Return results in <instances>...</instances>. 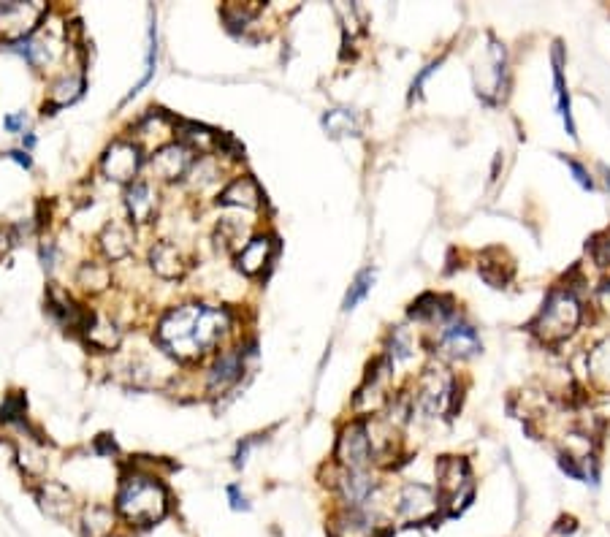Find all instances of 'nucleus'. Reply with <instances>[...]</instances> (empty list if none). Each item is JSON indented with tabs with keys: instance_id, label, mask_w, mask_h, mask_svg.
Wrapping results in <instances>:
<instances>
[{
	"instance_id": "1",
	"label": "nucleus",
	"mask_w": 610,
	"mask_h": 537,
	"mask_svg": "<svg viewBox=\"0 0 610 537\" xmlns=\"http://www.w3.org/2000/svg\"><path fill=\"white\" fill-rule=\"evenodd\" d=\"M114 510L122 521L136 529L158 527L169 516V489L155 472L133 470L122 475L114 497Z\"/></svg>"
},
{
	"instance_id": "2",
	"label": "nucleus",
	"mask_w": 610,
	"mask_h": 537,
	"mask_svg": "<svg viewBox=\"0 0 610 537\" xmlns=\"http://www.w3.org/2000/svg\"><path fill=\"white\" fill-rule=\"evenodd\" d=\"M204 304H179L171 307L158 323V345L166 353H171L179 361H193L201 356L198 348V318H201Z\"/></svg>"
},
{
	"instance_id": "3",
	"label": "nucleus",
	"mask_w": 610,
	"mask_h": 537,
	"mask_svg": "<svg viewBox=\"0 0 610 537\" xmlns=\"http://www.w3.org/2000/svg\"><path fill=\"white\" fill-rule=\"evenodd\" d=\"M581 323V304L570 291H554L545 299L543 310L532 323V329L537 331V337H543L545 342H559L564 337H570Z\"/></svg>"
},
{
	"instance_id": "4",
	"label": "nucleus",
	"mask_w": 610,
	"mask_h": 537,
	"mask_svg": "<svg viewBox=\"0 0 610 537\" xmlns=\"http://www.w3.org/2000/svg\"><path fill=\"white\" fill-rule=\"evenodd\" d=\"M437 478H440V500L448 502V513L456 516L467 508L472 500V472L467 459L459 456H442L437 462Z\"/></svg>"
},
{
	"instance_id": "5",
	"label": "nucleus",
	"mask_w": 610,
	"mask_h": 537,
	"mask_svg": "<svg viewBox=\"0 0 610 537\" xmlns=\"http://www.w3.org/2000/svg\"><path fill=\"white\" fill-rule=\"evenodd\" d=\"M453 375L445 367H426L423 375L418 377V388H415V402L426 415H442L451 410Z\"/></svg>"
},
{
	"instance_id": "6",
	"label": "nucleus",
	"mask_w": 610,
	"mask_h": 537,
	"mask_svg": "<svg viewBox=\"0 0 610 537\" xmlns=\"http://www.w3.org/2000/svg\"><path fill=\"white\" fill-rule=\"evenodd\" d=\"M375 448L369 440V424L366 421H353L342 432L337 440V462L342 470H364L372 462Z\"/></svg>"
},
{
	"instance_id": "7",
	"label": "nucleus",
	"mask_w": 610,
	"mask_h": 537,
	"mask_svg": "<svg viewBox=\"0 0 610 537\" xmlns=\"http://www.w3.org/2000/svg\"><path fill=\"white\" fill-rule=\"evenodd\" d=\"M442 500L440 494L423 483H407L396 500V516L407 524H426L437 516Z\"/></svg>"
},
{
	"instance_id": "8",
	"label": "nucleus",
	"mask_w": 610,
	"mask_h": 537,
	"mask_svg": "<svg viewBox=\"0 0 610 537\" xmlns=\"http://www.w3.org/2000/svg\"><path fill=\"white\" fill-rule=\"evenodd\" d=\"M141 169V147L128 139H117L106 147L101 158V171L114 182H133Z\"/></svg>"
},
{
	"instance_id": "9",
	"label": "nucleus",
	"mask_w": 610,
	"mask_h": 537,
	"mask_svg": "<svg viewBox=\"0 0 610 537\" xmlns=\"http://www.w3.org/2000/svg\"><path fill=\"white\" fill-rule=\"evenodd\" d=\"M41 3H0V30L9 41L28 38V33L36 28L44 17Z\"/></svg>"
},
{
	"instance_id": "10",
	"label": "nucleus",
	"mask_w": 610,
	"mask_h": 537,
	"mask_svg": "<svg viewBox=\"0 0 610 537\" xmlns=\"http://www.w3.org/2000/svg\"><path fill=\"white\" fill-rule=\"evenodd\" d=\"M339 497L350 510H369L377 494V481L364 470H342L334 481Z\"/></svg>"
},
{
	"instance_id": "11",
	"label": "nucleus",
	"mask_w": 610,
	"mask_h": 537,
	"mask_svg": "<svg viewBox=\"0 0 610 537\" xmlns=\"http://www.w3.org/2000/svg\"><path fill=\"white\" fill-rule=\"evenodd\" d=\"M193 163H196V152L190 150V147H185V144H166V147H160L155 155L150 158V169L155 177L166 179V182H174V179H182L185 174H190V169H193Z\"/></svg>"
},
{
	"instance_id": "12",
	"label": "nucleus",
	"mask_w": 610,
	"mask_h": 537,
	"mask_svg": "<svg viewBox=\"0 0 610 537\" xmlns=\"http://www.w3.org/2000/svg\"><path fill=\"white\" fill-rule=\"evenodd\" d=\"M253 350H244L242 345L234 350H226L223 356H217V361L212 364L207 375V388L209 394H226L228 388H234L239 383V377L244 372V358Z\"/></svg>"
},
{
	"instance_id": "13",
	"label": "nucleus",
	"mask_w": 610,
	"mask_h": 537,
	"mask_svg": "<svg viewBox=\"0 0 610 537\" xmlns=\"http://www.w3.org/2000/svg\"><path fill=\"white\" fill-rule=\"evenodd\" d=\"M274 253H277V239H274V236H253V239L236 253V269L247 274V277H258L266 266L272 264Z\"/></svg>"
},
{
	"instance_id": "14",
	"label": "nucleus",
	"mask_w": 610,
	"mask_h": 537,
	"mask_svg": "<svg viewBox=\"0 0 610 537\" xmlns=\"http://www.w3.org/2000/svg\"><path fill=\"white\" fill-rule=\"evenodd\" d=\"M125 207H128V215L136 226L152 223V217L158 212V193L152 190L150 182L136 179L125 190Z\"/></svg>"
},
{
	"instance_id": "15",
	"label": "nucleus",
	"mask_w": 610,
	"mask_h": 537,
	"mask_svg": "<svg viewBox=\"0 0 610 537\" xmlns=\"http://www.w3.org/2000/svg\"><path fill=\"white\" fill-rule=\"evenodd\" d=\"M36 500L49 519L66 521L74 516V508H76L74 497H71V491H68L63 483L44 481L36 489Z\"/></svg>"
},
{
	"instance_id": "16",
	"label": "nucleus",
	"mask_w": 610,
	"mask_h": 537,
	"mask_svg": "<svg viewBox=\"0 0 610 537\" xmlns=\"http://www.w3.org/2000/svg\"><path fill=\"white\" fill-rule=\"evenodd\" d=\"M261 201H263L261 185H258L250 174L231 179L226 185V190L217 196V204H220V207H236V209H258L261 207Z\"/></svg>"
},
{
	"instance_id": "17",
	"label": "nucleus",
	"mask_w": 610,
	"mask_h": 537,
	"mask_svg": "<svg viewBox=\"0 0 610 537\" xmlns=\"http://www.w3.org/2000/svg\"><path fill=\"white\" fill-rule=\"evenodd\" d=\"M150 266L152 272L163 277V280H179L182 274L188 272V258L174 242H158L150 250Z\"/></svg>"
},
{
	"instance_id": "18",
	"label": "nucleus",
	"mask_w": 610,
	"mask_h": 537,
	"mask_svg": "<svg viewBox=\"0 0 610 537\" xmlns=\"http://www.w3.org/2000/svg\"><path fill=\"white\" fill-rule=\"evenodd\" d=\"M440 345L448 350L451 356L467 358V356H472V353H478V350H480V337H478V331L472 329L470 323L453 321V323H448L445 329H442Z\"/></svg>"
},
{
	"instance_id": "19",
	"label": "nucleus",
	"mask_w": 610,
	"mask_h": 537,
	"mask_svg": "<svg viewBox=\"0 0 610 537\" xmlns=\"http://www.w3.org/2000/svg\"><path fill=\"white\" fill-rule=\"evenodd\" d=\"M331 537H377V524L369 510L345 508L331 519Z\"/></svg>"
},
{
	"instance_id": "20",
	"label": "nucleus",
	"mask_w": 610,
	"mask_h": 537,
	"mask_svg": "<svg viewBox=\"0 0 610 537\" xmlns=\"http://www.w3.org/2000/svg\"><path fill=\"white\" fill-rule=\"evenodd\" d=\"M85 93V76L82 71H68L49 87V104H44V114H52V109H63V106L74 104L79 95Z\"/></svg>"
},
{
	"instance_id": "21",
	"label": "nucleus",
	"mask_w": 610,
	"mask_h": 537,
	"mask_svg": "<svg viewBox=\"0 0 610 537\" xmlns=\"http://www.w3.org/2000/svg\"><path fill=\"white\" fill-rule=\"evenodd\" d=\"M98 245H101V253H104L109 261L128 258L133 250L131 226H125V223H109V226L101 231V236H98Z\"/></svg>"
},
{
	"instance_id": "22",
	"label": "nucleus",
	"mask_w": 610,
	"mask_h": 537,
	"mask_svg": "<svg viewBox=\"0 0 610 537\" xmlns=\"http://www.w3.org/2000/svg\"><path fill=\"white\" fill-rule=\"evenodd\" d=\"M82 334H85L87 345L95 350H114L122 340V331L106 315H93V312H90V321Z\"/></svg>"
},
{
	"instance_id": "23",
	"label": "nucleus",
	"mask_w": 610,
	"mask_h": 537,
	"mask_svg": "<svg viewBox=\"0 0 610 537\" xmlns=\"http://www.w3.org/2000/svg\"><path fill=\"white\" fill-rule=\"evenodd\" d=\"M82 537H112L117 510L106 508L101 502H93L82 510Z\"/></svg>"
},
{
	"instance_id": "24",
	"label": "nucleus",
	"mask_w": 610,
	"mask_h": 537,
	"mask_svg": "<svg viewBox=\"0 0 610 537\" xmlns=\"http://www.w3.org/2000/svg\"><path fill=\"white\" fill-rule=\"evenodd\" d=\"M17 462L28 478H41V475L47 472V464H49L47 451H44L41 440H36V437H25V440L17 445Z\"/></svg>"
},
{
	"instance_id": "25",
	"label": "nucleus",
	"mask_w": 610,
	"mask_h": 537,
	"mask_svg": "<svg viewBox=\"0 0 610 537\" xmlns=\"http://www.w3.org/2000/svg\"><path fill=\"white\" fill-rule=\"evenodd\" d=\"M589 375L602 391H610V337L602 340L589 356Z\"/></svg>"
},
{
	"instance_id": "26",
	"label": "nucleus",
	"mask_w": 610,
	"mask_h": 537,
	"mask_svg": "<svg viewBox=\"0 0 610 537\" xmlns=\"http://www.w3.org/2000/svg\"><path fill=\"white\" fill-rule=\"evenodd\" d=\"M554 87H556V101H559V112H562L564 125H567V133L575 136L573 114H570V95H567V87H564V76H562V47H559V44H556L554 49Z\"/></svg>"
},
{
	"instance_id": "27",
	"label": "nucleus",
	"mask_w": 610,
	"mask_h": 537,
	"mask_svg": "<svg viewBox=\"0 0 610 537\" xmlns=\"http://www.w3.org/2000/svg\"><path fill=\"white\" fill-rule=\"evenodd\" d=\"M79 285L90 293L106 291V288L112 285V272H109V266L95 264V261L85 264L79 269Z\"/></svg>"
},
{
	"instance_id": "28",
	"label": "nucleus",
	"mask_w": 610,
	"mask_h": 537,
	"mask_svg": "<svg viewBox=\"0 0 610 537\" xmlns=\"http://www.w3.org/2000/svg\"><path fill=\"white\" fill-rule=\"evenodd\" d=\"M440 304V296L423 293L421 299L413 302V307H410V318H415V321H437V318H445V315L451 312V307H440Z\"/></svg>"
},
{
	"instance_id": "29",
	"label": "nucleus",
	"mask_w": 610,
	"mask_h": 537,
	"mask_svg": "<svg viewBox=\"0 0 610 537\" xmlns=\"http://www.w3.org/2000/svg\"><path fill=\"white\" fill-rule=\"evenodd\" d=\"M323 125L331 136H350V133H358V120L356 114L350 109H331L326 117H323Z\"/></svg>"
},
{
	"instance_id": "30",
	"label": "nucleus",
	"mask_w": 610,
	"mask_h": 537,
	"mask_svg": "<svg viewBox=\"0 0 610 537\" xmlns=\"http://www.w3.org/2000/svg\"><path fill=\"white\" fill-rule=\"evenodd\" d=\"M258 14H261V3H226L223 6V19L228 22V28H236V25L247 28Z\"/></svg>"
},
{
	"instance_id": "31",
	"label": "nucleus",
	"mask_w": 610,
	"mask_h": 537,
	"mask_svg": "<svg viewBox=\"0 0 610 537\" xmlns=\"http://www.w3.org/2000/svg\"><path fill=\"white\" fill-rule=\"evenodd\" d=\"M372 283H375V272H372V269H364V272L358 274L356 280H353V285H350L348 296H345V310H353V307L364 299L366 293H369Z\"/></svg>"
},
{
	"instance_id": "32",
	"label": "nucleus",
	"mask_w": 610,
	"mask_h": 537,
	"mask_svg": "<svg viewBox=\"0 0 610 537\" xmlns=\"http://www.w3.org/2000/svg\"><path fill=\"white\" fill-rule=\"evenodd\" d=\"M410 356H413V340H410V334L404 329H396L394 337H391V350H388L391 367L399 364V361H407Z\"/></svg>"
},
{
	"instance_id": "33",
	"label": "nucleus",
	"mask_w": 610,
	"mask_h": 537,
	"mask_svg": "<svg viewBox=\"0 0 610 537\" xmlns=\"http://www.w3.org/2000/svg\"><path fill=\"white\" fill-rule=\"evenodd\" d=\"M217 177H220V169H217V163L212 161V158H201V161L193 163V169H190V182H193L196 188L212 185Z\"/></svg>"
},
{
	"instance_id": "34",
	"label": "nucleus",
	"mask_w": 610,
	"mask_h": 537,
	"mask_svg": "<svg viewBox=\"0 0 610 537\" xmlns=\"http://www.w3.org/2000/svg\"><path fill=\"white\" fill-rule=\"evenodd\" d=\"M564 163H567V169L573 171L575 179H578V185H581V188H589V190L594 188V182H592V177H589V171L583 169L581 163L570 161V158H564Z\"/></svg>"
},
{
	"instance_id": "35",
	"label": "nucleus",
	"mask_w": 610,
	"mask_h": 537,
	"mask_svg": "<svg viewBox=\"0 0 610 537\" xmlns=\"http://www.w3.org/2000/svg\"><path fill=\"white\" fill-rule=\"evenodd\" d=\"M41 261H44V269H47V272L55 269V261H57L55 242H44V245H41Z\"/></svg>"
},
{
	"instance_id": "36",
	"label": "nucleus",
	"mask_w": 610,
	"mask_h": 537,
	"mask_svg": "<svg viewBox=\"0 0 610 537\" xmlns=\"http://www.w3.org/2000/svg\"><path fill=\"white\" fill-rule=\"evenodd\" d=\"M228 500L234 510H250V500L239 491V486H228Z\"/></svg>"
},
{
	"instance_id": "37",
	"label": "nucleus",
	"mask_w": 610,
	"mask_h": 537,
	"mask_svg": "<svg viewBox=\"0 0 610 537\" xmlns=\"http://www.w3.org/2000/svg\"><path fill=\"white\" fill-rule=\"evenodd\" d=\"M14 242H17L14 231L11 228H0V258H6V253L14 247Z\"/></svg>"
},
{
	"instance_id": "38",
	"label": "nucleus",
	"mask_w": 610,
	"mask_h": 537,
	"mask_svg": "<svg viewBox=\"0 0 610 537\" xmlns=\"http://www.w3.org/2000/svg\"><path fill=\"white\" fill-rule=\"evenodd\" d=\"M594 258L600 266H610V242H594Z\"/></svg>"
},
{
	"instance_id": "39",
	"label": "nucleus",
	"mask_w": 610,
	"mask_h": 537,
	"mask_svg": "<svg viewBox=\"0 0 610 537\" xmlns=\"http://www.w3.org/2000/svg\"><path fill=\"white\" fill-rule=\"evenodd\" d=\"M25 123H28V117H25V112H19V114H9L6 120H3V125L9 128L11 133L19 131V128H25Z\"/></svg>"
},
{
	"instance_id": "40",
	"label": "nucleus",
	"mask_w": 610,
	"mask_h": 537,
	"mask_svg": "<svg viewBox=\"0 0 610 537\" xmlns=\"http://www.w3.org/2000/svg\"><path fill=\"white\" fill-rule=\"evenodd\" d=\"M437 68H440V60H437V63H432V66L423 68L421 74H418V79H415V82H413V95H415V93H421L423 82H426V79H429V76H432L434 71H437Z\"/></svg>"
},
{
	"instance_id": "41",
	"label": "nucleus",
	"mask_w": 610,
	"mask_h": 537,
	"mask_svg": "<svg viewBox=\"0 0 610 537\" xmlns=\"http://www.w3.org/2000/svg\"><path fill=\"white\" fill-rule=\"evenodd\" d=\"M255 440H247L244 445H239V451H236V467H244V462H247V456H250V451H253Z\"/></svg>"
},
{
	"instance_id": "42",
	"label": "nucleus",
	"mask_w": 610,
	"mask_h": 537,
	"mask_svg": "<svg viewBox=\"0 0 610 537\" xmlns=\"http://www.w3.org/2000/svg\"><path fill=\"white\" fill-rule=\"evenodd\" d=\"M95 448H98V451H101V453H114V451H117V448H114V440H112V437H109V434H101V437H98V443H95Z\"/></svg>"
},
{
	"instance_id": "43",
	"label": "nucleus",
	"mask_w": 610,
	"mask_h": 537,
	"mask_svg": "<svg viewBox=\"0 0 610 537\" xmlns=\"http://www.w3.org/2000/svg\"><path fill=\"white\" fill-rule=\"evenodd\" d=\"M9 158H11V161H17L19 166H25V169H30V166H33V161H30L28 152H22V150H11Z\"/></svg>"
},
{
	"instance_id": "44",
	"label": "nucleus",
	"mask_w": 610,
	"mask_h": 537,
	"mask_svg": "<svg viewBox=\"0 0 610 537\" xmlns=\"http://www.w3.org/2000/svg\"><path fill=\"white\" fill-rule=\"evenodd\" d=\"M602 302H605V307L610 310V283L605 285V291H602Z\"/></svg>"
},
{
	"instance_id": "45",
	"label": "nucleus",
	"mask_w": 610,
	"mask_h": 537,
	"mask_svg": "<svg viewBox=\"0 0 610 537\" xmlns=\"http://www.w3.org/2000/svg\"><path fill=\"white\" fill-rule=\"evenodd\" d=\"M33 144H36V136H25V147H28V150L33 147Z\"/></svg>"
},
{
	"instance_id": "46",
	"label": "nucleus",
	"mask_w": 610,
	"mask_h": 537,
	"mask_svg": "<svg viewBox=\"0 0 610 537\" xmlns=\"http://www.w3.org/2000/svg\"><path fill=\"white\" fill-rule=\"evenodd\" d=\"M112 537H114V535H112Z\"/></svg>"
}]
</instances>
